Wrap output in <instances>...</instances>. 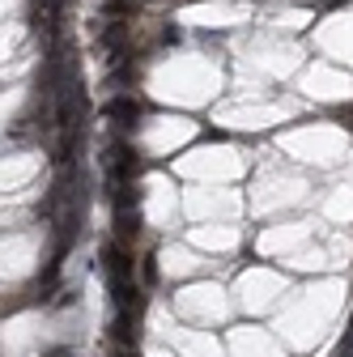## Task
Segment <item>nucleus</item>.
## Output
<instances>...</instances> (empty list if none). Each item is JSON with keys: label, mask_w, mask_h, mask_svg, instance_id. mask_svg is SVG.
Returning <instances> with one entry per match:
<instances>
[{"label": "nucleus", "mask_w": 353, "mask_h": 357, "mask_svg": "<svg viewBox=\"0 0 353 357\" xmlns=\"http://www.w3.org/2000/svg\"><path fill=\"white\" fill-rule=\"evenodd\" d=\"M107 119H115V123L132 128V123L141 119V107L132 102V98H111V102H107Z\"/></svg>", "instance_id": "3"}, {"label": "nucleus", "mask_w": 353, "mask_h": 357, "mask_svg": "<svg viewBox=\"0 0 353 357\" xmlns=\"http://www.w3.org/2000/svg\"><path fill=\"white\" fill-rule=\"evenodd\" d=\"M111 204H115V213H119V208H137V204H141V192H137V183H132V178L115 183V192H111Z\"/></svg>", "instance_id": "4"}, {"label": "nucleus", "mask_w": 353, "mask_h": 357, "mask_svg": "<svg viewBox=\"0 0 353 357\" xmlns=\"http://www.w3.org/2000/svg\"><path fill=\"white\" fill-rule=\"evenodd\" d=\"M115 234H119V243L137 238V208H119L115 213Z\"/></svg>", "instance_id": "5"}, {"label": "nucleus", "mask_w": 353, "mask_h": 357, "mask_svg": "<svg viewBox=\"0 0 353 357\" xmlns=\"http://www.w3.org/2000/svg\"><path fill=\"white\" fill-rule=\"evenodd\" d=\"M141 273H145V285H153V281H158V268H153V255H145V264H141Z\"/></svg>", "instance_id": "6"}, {"label": "nucleus", "mask_w": 353, "mask_h": 357, "mask_svg": "<svg viewBox=\"0 0 353 357\" xmlns=\"http://www.w3.org/2000/svg\"><path fill=\"white\" fill-rule=\"evenodd\" d=\"M111 357H141V353H137V349H132V344H119V349H115Z\"/></svg>", "instance_id": "7"}, {"label": "nucleus", "mask_w": 353, "mask_h": 357, "mask_svg": "<svg viewBox=\"0 0 353 357\" xmlns=\"http://www.w3.org/2000/svg\"><path fill=\"white\" fill-rule=\"evenodd\" d=\"M141 158L137 153H132L128 145H111L107 149V170H111V183H123V178H137L141 174Z\"/></svg>", "instance_id": "1"}, {"label": "nucleus", "mask_w": 353, "mask_h": 357, "mask_svg": "<svg viewBox=\"0 0 353 357\" xmlns=\"http://www.w3.org/2000/svg\"><path fill=\"white\" fill-rule=\"evenodd\" d=\"M98 259H103V268H107L111 281H132V255L123 251V243H103Z\"/></svg>", "instance_id": "2"}]
</instances>
